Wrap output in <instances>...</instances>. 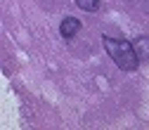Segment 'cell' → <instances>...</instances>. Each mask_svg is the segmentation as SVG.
I'll return each instance as SVG.
<instances>
[{
  "label": "cell",
  "instance_id": "6da1fadb",
  "mask_svg": "<svg viewBox=\"0 0 149 130\" xmlns=\"http://www.w3.org/2000/svg\"><path fill=\"white\" fill-rule=\"evenodd\" d=\"M104 47L109 52V57L116 62L118 69L123 71H135L140 59H137V54H135V47L133 43H125V40H118V38H104Z\"/></svg>",
  "mask_w": 149,
  "mask_h": 130
},
{
  "label": "cell",
  "instance_id": "7a4b0ae2",
  "mask_svg": "<svg viewBox=\"0 0 149 130\" xmlns=\"http://www.w3.org/2000/svg\"><path fill=\"white\" fill-rule=\"evenodd\" d=\"M78 31H81V22L76 19V17H66V19H62V26H59L62 38H73Z\"/></svg>",
  "mask_w": 149,
  "mask_h": 130
},
{
  "label": "cell",
  "instance_id": "3957f363",
  "mask_svg": "<svg viewBox=\"0 0 149 130\" xmlns=\"http://www.w3.org/2000/svg\"><path fill=\"white\" fill-rule=\"evenodd\" d=\"M133 47H135V54H137L140 62H149V35H140V38H135Z\"/></svg>",
  "mask_w": 149,
  "mask_h": 130
},
{
  "label": "cell",
  "instance_id": "277c9868",
  "mask_svg": "<svg viewBox=\"0 0 149 130\" xmlns=\"http://www.w3.org/2000/svg\"><path fill=\"white\" fill-rule=\"evenodd\" d=\"M76 3V7L85 10V12H97L100 10V0H73Z\"/></svg>",
  "mask_w": 149,
  "mask_h": 130
}]
</instances>
